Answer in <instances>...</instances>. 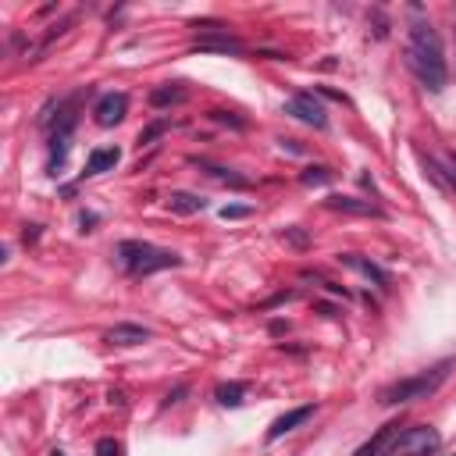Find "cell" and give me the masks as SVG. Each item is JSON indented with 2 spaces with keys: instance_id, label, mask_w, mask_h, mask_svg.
<instances>
[{
  "instance_id": "cell-15",
  "label": "cell",
  "mask_w": 456,
  "mask_h": 456,
  "mask_svg": "<svg viewBox=\"0 0 456 456\" xmlns=\"http://www.w3.org/2000/svg\"><path fill=\"white\" fill-rule=\"evenodd\" d=\"M167 207H171L175 214H200V210L207 207V200L196 196V192H182V189H178V192L167 196Z\"/></svg>"
},
{
  "instance_id": "cell-22",
  "label": "cell",
  "mask_w": 456,
  "mask_h": 456,
  "mask_svg": "<svg viewBox=\"0 0 456 456\" xmlns=\"http://www.w3.org/2000/svg\"><path fill=\"white\" fill-rule=\"evenodd\" d=\"M253 210L249 207H242V203H228V207H221V217L224 221H235V217H249Z\"/></svg>"
},
{
  "instance_id": "cell-21",
  "label": "cell",
  "mask_w": 456,
  "mask_h": 456,
  "mask_svg": "<svg viewBox=\"0 0 456 456\" xmlns=\"http://www.w3.org/2000/svg\"><path fill=\"white\" fill-rule=\"evenodd\" d=\"M125 449H121V442H114V438H100L96 442V456H121Z\"/></svg>"
},
{
  "instance_id": "cell-8",
  "label": "cell",
  "mask_w": 456,
  "mask_h": 456,
  "mask_svg": "<svg viewBox=\"0 0 456 456\" xmlns=\"http://www.w3.org/2000/svg\"><path fill=\"white\" fill-rule=\"evenodd\" d=\"M150 338V328H142V324H132V321H121V324H114L107 335H103V342L107 346H118V349H132V346H142Z\"/></svg>"
},
{
  "instance_id": "cell-2",
  "label": "cell",
  "mask_w": 456,
  "mask_h": 456,
  "mask_svg": "<svg viewBox=\"0 0 456 456\" xmlns=\"http://www.w3.org/2000/svg\"><path fill=\"white\" fill-rule=\"evenodd\" d=\"M114 253H118V264L135 278H146V274H157V271H167V267H182L178 253L160 249V246L142 242V239H125V242H118Z\"/></svg>"
},
{
  "instance_id": "cell-11",
  "label": "cell",
  "mask_w": 456,
  "mask_h": 456,
  "mask_svg": "<svg viewBox=\"0 0 456 456\" xmlns=\"http://www.w3.org/2000/svg\"><path fill=\"white\" fill-rule=\"evenodd\" d=\"M314 417V403H306V406H296V410H289V413H281L271 428H267V442H278L281 435H289V431H296L303 420H310Z\"/></svg>"
},
{
  "instance_id": "cell-1",
  "label": "cell",
  "mask_w": 456,
  "mask_h": 456,
  "mask_svg": "<svg viewBox=\"0 0 456 456\" xmlns=\"http://www.w3.org/2000/svg\"><path fill=\"white\" fill-rule=\"evenodd\" d=\"M406 64L417 75L420 86H428L431 93L445 89L449 82V68H445V50H442V36L431 28V21H413L406 32Z\"/></svg>"
},
{
  "instance_id": "cell-5",
  "label": "cell",
  "mask_w": 456,
  "mask_h": 456,
  "mask_svg": "<svg viewBox=\"0 0 456 456\" xmlns=\"http://www.w3.org/2000/svg\"><path fill=\"white\" fill-rule=\"evenodd\" d=\"M125 114H128V96H125V93H103V96L96 100V107H93V118H96L100 128L121 125Z\"/></svg>"
},
{
  "instance_id": "cell-7",
  "label": "cell",
  "mask_w": 456,
  "mask_h": 456,
  "mask_svg": "<svg viewBox=\"0 0 456 456\" xmlns=\"http://www.w3.org/2000/svg\"><path fill=\"white\" fill-rule=\"evenodd\" d=\"M192 46L196 50H210V53H242V43L228 28H207V32L196 36Z\"/></svg>"
},
{
  "instance_id": "cell-19",
  "label": "cell",
  "mask_w": 456,
  "mask_h": 456,
  "mask_svg": "<svg viewBox=\"0 0 456 456\" xmlns=\"http://www.w3.org/2000/svg\"><path fill=\"white\" fill-rule=\"evenodd\" d=\"M167 128H171V121H167V118H160V121H153L150 128H142V132H139V142H153V139H157L160 132H167Z\"/></svg>"
},
{
  "instance_id": "cell-9",
  "label": "cell",
  "mask_w": 456,
  "mask_h": 456,
  "mask_svg": "<svg viewBox=\"0 0 456 456\" xmlns=\"http://www.w3.org/2000/svg\"><path fill=\"white\" fill-rule=\"evenodd\" d=\"M328 210H338V214H356V217H381V210L370 203V200H360V196H342V192H331L324 200Z\"/></svg>"
},
{
  "instance_id": "cell-3",
  "label": "cell",
  "mask_w": 456,
  "mask_h": 456,
  "mask_svg": "<svg viewBox=\"0 0 456 456\" xmlns=\"http://www.w3.org/2000/svg\"><path fill=\"white\" fill-rule=\"evenodd\" d=\"M449 370H452V360H438L435 367H428V370H420V374H413V378H403V381H392L388 388H381L378 403H381V406H403V403L428 399L431 392L442 388V381L449 378Z\"/></svg>"
},
{
  "instance_id": "cell-10",
  "label": "cell",
  "mask_w": 456,
  "mask_h": 456,
  "mask_svg": "<svg viewBox=\"0 0 456 456\" xmlns=\"http://www.w3.org/2000/svg\"><path fill=\"white\" fill-rule=\"evenodd\" d=\"M338 260H342L346 267L360 271L363 278H370V281H374L378 289H388V285H392V274H388V271H385L381 264H374V260H363V256H356V253H342Z\"/></svg>"
},
{
  "instance_id": "cell-17",
  "label": "cell",
  "mask_w": 456,
  "mask_h": 456,
  "mask_svg": "<svg viewBox=\"0 0 456 456\" xmlns=\"http://www.w3.org/2000/svg\"><path fill=\"white\" fill-rule=\"evenodd\" d=\"M200 167H207V175H214V178H221V182H228V185H235V189H246V185H249L242 175H235V171H228V167H217V164H207V160H200Z\"/></svg>"
},
{
  "instance_id": "cell-13",
  "label": "cell",
  "mask_w": 456,
  "mask_h": 456,
  "mask_svg": "<svg viewBox=\"0 0 456 456\" xmlns=\"http://www.w3.org/2000/svg\"><path fill=\"white\" fill-rule=\"evenodd\" d=\"M395 431H399V424H385V428H378V435H374L370 442H363V445L356 449V456H385L388 445H392V438H395Z\"/></svg>"
},
{
  "instance_id": "cell-20",
  "label": "cell",
  "mask_w": 456,
  "mask_h": 456,
  "mask_svg": "<svg viewBox=\"0 0 456 456\" xmlns=\"http://www.w3.org/2000/svg\"><path fill=\"white\" fill-rule=\"evenodd\" d=\"M281 239H285V242H292L296 249H306V246H310V235H306V232H299L296 224H292V228H285V232H281Z\"/></svg>"
},
{
  "instance_id": "cell-4",
  "label": "cell",
  "mask_w": 456,
  "mask_h": 456,
  "mask_svg": "<svg viewBox=\"0 0 456 456\" xmlns=\"http://www.w3.org/2000/svg\"><path fill=\"white\" fill-rule=\"evenodd\" d=\"M438 431L431 424H410V428H399L388 452L385 456H431L438 449Z\"/></svg>"
},
{
  "instance_id": "cell-12",
  "label": "cell",
  "mask_w": 456,
  "mask_h": 456,
  "mask_svg": "<svg viewBox=\"0 0 456 456\" xmlns=\"http://www.w3.org/2000/svg\"><path fill=\"white\" fill-rule=\"evenodd\" d=\"M118 160H121V150H118V146H103V150H93V153L86 157V178H93V175H103V171H114V167H118Z\"/></svg>"
},
{
  "instance_id": "cell-24",
  "label": "cell",
  "mask_w": 456,
  "mask_h": 456,
  "mask_svg": "<svg viewBox=\"0 0 456 456\" xmlns=\"http://www.w3.org/2000/svg\"><path fill=\"white\" fill-rule=\"evenodd\" d=\"M50 456H64V452H61V449H53V452H50Z\"/></svg>"
},
{
  "instance_id": "cell-6",
  "label": "cell",
  "mask_w": 456,
  "mask_h": 456,
  "mask_svg": "<svg viewBox=\"0 0 456 456\" xmlns=\"http://www.w3.org/2000/svg\"><path fill=\"white\" fill-rule=\"evenodd\" d=\"M292 118H299V121H306V125H314V128H324L328 125V114H324V103L314 96V93H296L292 100H289V107H285Z\"/></svg>"
},
{
  "instance_id": "cell-18",
  "label": "cell",
  "mask_w": 456,
  "mask_h": 456,
  "mask_svg": "<svg viewBox=\"0 0 456 456\" xmlns=\"http://www.w3.org/2000/svg\"><path fill=\"white\" fill-rule=\"evenodd\" d=\"M299 182H303V185H324V182H331V171H328L324 164H317V167H306V171L299 175Z\"/></svg>"
},
{
  "instance_id": "cell-16",
  "label": "cell",
  "mask_w": 456,
  "mask_h": 456,
  "mask_svg": "<svg viewBox=\"0 0 456 456\" xmlns=\"http://www.w3.org/2000/svg\"><path fill=\"white\" fill-rule=\"evenodd\" d=\"M217 403L221 406H239L242 403V395H246V385L242 381H228V385H217Z\"/></svg>"
},
{
  "instance_id": "cell-14",
  "label": "cell",
  "mask_w": 456,
  "mask_h": 456,
  "mask_svg": "<svg viewBox=\"0 0 456 456\" xmlns=\"http://www.w3.org/2000/svg\"><path fill=\"white\" fill-rule=\"evenodd\" d=\"M185 96H189V89L182 82H167V86H160V89L150 93V103L153 107H171V103H182Z\"/></svg>"
},
{
  "instance_id": "cell-23",
  "label": "cell",
  "mask_w": 456,
  "mask_h": 456,
  "mask_svg": "<svg viewBox=\"0 0 456 456\" xmlns=\"http://www.w3.org/2000/svg\"><path fill=\"white\" fill-rule=\"evenodd\" d=\"M210 118H214V121H221V125H232V128H246V121H242V118H235V114H228V110H210Z\"/></svg>"
}]
</instances>
